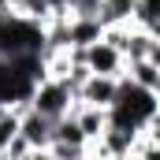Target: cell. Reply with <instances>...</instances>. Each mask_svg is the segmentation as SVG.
<instances>
[{
  "instance_id": "obj_1",
  "label": "cell",
  "mask_w": 160,
  "mask_h": 160,
  "mask_svg": "<svg viewBox=\"0 0 160 160\" xmlns=\"http://www.w3.org/2000/svg\"><path fill=\"white\" fill-rule=\"evenodd\" d=\"M157 112H160V97L157 93H149V89L134 86L130 78H123L119 82V97L108 108V127L130 130V134H145V127L157 119Z\"/></svg>"
},
{
  "instance_id": "obj_2",
  "label": "cell",
  "mask_w": 160,
  "mask_h": 160,
  "mask_svg": "<svg viewBox=\"0 0 160 160\" xmlns=\"http://www.w3.org/2000/svg\"><path fill=\"white\" fill-rule=\"evenodd\" d=\"M71 60L82 63L89 75H104V78H127V56L112 45L108 38L93 41L86 48H71Z\"/></svg>"
},
{
  "instance_id": "obj_3",
  "label": "cell",
  "mask_w": 160,
  "mask_h": 160,
  "mask_svg": "<svg viewBox=\"0 0 160 160\" xmlns=\"http://www.w3.org/2000/svg\"><path fill=\"white\" fill-rule=\"evenodd\" d=\"M30 108L41 112L45 119L60 123V119H67V116L75 112V89H71L67 82H60V78H45L38 89H34V97H30Z\"/></svg>"
},
{
  "instance_id": "obj_4",
  "label": "cell",
  "mask_w": 160,
  "mask_h": 160,
  "mask_svg": "<svg viewBox=\"0 0 160 160\" xmlns=\"http://www.w3.org/2000/svg\"><path fill=\"white\" fill-rule=\"evenodd\" d=\"M48 153H52L56 160H82V157H89V138L82 134V127H78L75 116H67V119L56 123Z\"/></svg>"
},
{
  "instance_id": "obj_5",
  "label": "cell",
  "mask_w": 160,
  "mask_h": 160,
  "mask_svg": "<svg viewBox=\"0 0 160 160\" xmlns=\"http://www.w3.org/2000/svg\"><path fill=\"white\" fill-rule=\"evenodd\" d=\"M119 82L123 78H104V75H89V78L78 86L75 93V104H86V108H112L116 97H119Z\"/></svg>"
},
{
  "instance_id": "obj_6",
  "label": "cell",
  "mask_w": 160,
  "mask_h": 160,
  "mask_svg": "<svg viewBox=\"0 0 160 160\" xmlns=\"http://www.w3.org/2000/svg\"><path fill=\"white\" fill-rule=\"evenodd\" d=\"M52 130H56V123L45 119V116H41V112H34V108H26V112L19 116V138H22L34 153L52 145Z\"/></svg>"
},
{
  "instance_id": "obj_7",
  "label": "cell",
  "mask_w": 160,
  "mask_h": 160,
  "mask_svg": "<svg viewBox=\"0 0 160 160\" xmlns=\"http://www.w3.org/2000/svg\"><path fill=\"white\" fill-rule=\"evenodd\" d=\"M71 116L78 119L82 134L89 138V145L104 138V130H108V112H104V108H86V104H75V112H71Z\"/></svg>"
},
{
  "instance_id": "obj_8",
  "label": "cell",
  "mask_w": 160,
  "mask_h": 160,
  "mask_svg": "<svg viewBox=\"0 0 160 160\" xmlns=\"http://www.w3.org/2000/svg\"><path fill=\"white\" fill-rule=\"evenodd\" d=\"M134 11H138V0H104L101 4V22H104V30L134 26Z\"/></svg>"
},
{
  "instance_id": "obj_9",
  "label": "cell",
  "mask_w": 160,
  "mask_h": 160,
  "mask_svg": "<svg viewBox=\"0 0 160 160\" xmlns=\"http://www.w3.org/2000/svg\"><path fill=\"white\" fill-rule=\"evenodd\" d=\"M127 78L134 82V86H142V89H149V93H157V97H160V67L153 63V60L127 63Z\"/></svg>"
},
{
  "instance_id": "obj_10",
  "label": "cell",
  "mask_w": 160,
  "mask_h": 160,
  "mask_svg": "<svg viewBox=\"0 0 160 160\" xmlns=\"http://www.w3.org/2000/svg\"><path fill=\"white\" fill-rule=\"evenodd\" d=\"M101 38H104L101 19H71V48H86V45H93Z\"/></svg>"
},
{
  "instance_id": "obj_11",
  "label": "cell",
  "mask_w": 160,
  "mask_h": 160,
  "mask_svg": "<svg viewBox=\"0 0 160 160\" xmlns=\"http://www.w3.org/2000/svg\"><path fill=\"white\" fill-rule=\"evenodd\" d=\"M11 15H19V19H30V22H48V15H52V8L45 4V0H11Z\"/></svg>"
},
{
  "instance_id": "obj_12",
  "label": "cell",
  "mask_w": 160,
  "mask_h": 160,
  "mask_svg": "<svg viewBox=\"0 0 160 160\" xmlns=\"http://www.w3.org/2000/svg\"><path fill=\"white\" fill-rule=\"evenodd\" d=\"M130 160H160V142H149V138H142Z\"/></svg>"
},
{
  "instance_id": "obj_13",
  "label": "cell",
  "mask_w": 160,
  "mask_h": 160,
  "mask_svg": "<svg viewBox=\"0 0 160 160\" xmlns=\"http://www.w3.org/2000/svg\"><path fill=\"white\" fill-rule=\"evenodd\" d=\"M52 11H71V0H45Z\"/></svg>"
},
{
  "instance_id": "obj_14",
  "label": "cell",
  "mask_w": 160,
  "mask_h": 160,
  "mask_svg": "<svg viewBox=\"0 0 160 160\" xmlns=\"http://www.w3.org/2000/svg\"><path fill=\"white\" fill-rule=\"evenodd\" d=\"M142 30H145L153 41H160V19H157V22H149V26H142Z\"/></svg>"
},
{
  "instance_id": "obj_15",
  "label": "cell",
  "mask_w": 160,
  "mask_h": 160,
  "mask_svg": "<svg viewBox=\"0 0 160 160\" xmlns=\"http://www.w3.org/2000/svg\"><path fill=\"white\" fill-rule=\"evenodd\" d=\"M30 160H56V157H52L48 149H38V153H30Z\"/></svg>"
},
{
  "instance_id": "obj_16",
  "label": "cell",
  "mask_w": 160,
  "mask_h": 160,
  "mask_svg": "<svg viewBox=\"0 0 160 160\" xmlns=\"http://www.w3.org/2000/svg\"><path fill=\"white\" fill-rule=\"evenodd\" d=\"M149 60H153V63L160 67V41H153V52H149Z\"/></svg>"
},
{
  "instance_id": "obj_17",
  "label": "cell",
  "mask_w": 160,
  "mask_h": 160,
  "mask_svg": "<svg viewBox=\"0 0 160 160\" xmlns=\"http://www.w3.org/2000/svg\"><path fill=\"white\" fill-rule=\"evenodd\" d=\"M82 160H97V157H93V153H89V157H82Z\"/></svg>"
}]
</instances>
